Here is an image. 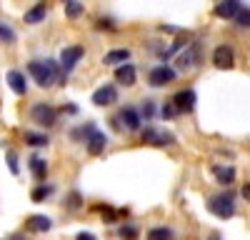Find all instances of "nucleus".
Returning a JSON list of instances; mask_svg holds the SVG:
<instances>
[{
	"label": "nucleus",
	"mask_w": 250,
	"mask_h": 240,
	"mask_svg": "<svg viewBox=\"0 0 250 240\" xmlns=\"http://www.w3.org/2000/svg\"><path fill=\"white\" fill-rule=\"evenodd\" d=\"M28 73L35 78L40 88H50L55 80H62L55 60H33V63H28Z\"/></svg>",
	"instance_id": "obj_1"
},
{
	"label": "nucleus",
	"mask_w": 250,
	"mask_h": 240,
	"mask_svg": "<svg viewBox=\"0 0 250 240\" xmlns=\"http://www.w3.org/2000/svg\"><path fill=\"white\" fill-rule=\"evenodd\" d=\"M208 210H210L215 218H220V220L233 218V215H235V200H233V193L223 190V193L210 195V198H208Z\"/></svg>",
	"instance_id": "obj_2"
},
{
	"label": "nucleus",
	"mask_w": 250,
	"mask_h": 240,
	"mask_svg": "<svg viewBox=\"0 0 250 240\" xmlns=\"http://www.w3.org/2000/svg\"><path fill=\"white\" fill-rule=\"evenodd\" d=\"M83 135H85V145H88V153L90 155H100L108 145V135L100 133L93 123H88V128H83Z\"/></svg>",
	"instance_id": "obj_3"
},
{
	"label": "nucleus",
	"mask_w": 250,
	"mask_h": 240,
	"mask_svg": "<svg viewBox=\"0 0 250 240\" xmlns=\"http://www.w3.org/2000/svg\"><path fill=\"white\" fill-rule=\"evenodd\" d=\"M83 55H85L83 45H68L65 50H62V53H60V65H58V68L62 70V75L68 78V73L80 63V58H83Z\"/></svg>",
	"instance_id": "obj_4"
},
{
	"label": "nucleus",
	"mask_w": 250,
	"mask_h": 240,
	"mask_svg": "<svg viewBox=\"0 0 250 240\" xmlns=\"http://www.w3.org/2000/svg\"><path fill=\"white\" fill-rule=\"evenodd\" d=\"M30 115H33V120H35L38 125H45V128H50V125L58 123V113L48 103H35L33 110H30Z\"/></svg>",
	"instance_id": "obj_5"
},
{
	"label": "nucleus",
	"mask_w": 250,
	"mask_h": 240,
	"mask_svg": "<svg viewBox=\"0 0 250 240\" xmlns=\"http://www.w3.org/2000/svg\"><path fill=\"white\" fill-rule=\"evenodd\" d=\"M170 105H175V108H173L175 115H178V113H193V110H195V90H193V88H185V90L175 93V98H173Z\"/></svg>",
	"instance_id": "obj_6"
},
{
	"label": "nucleus",
	"mask_w": 250,
	"mask_h": 240,
	"mask_svg": "<svg viewBox=\"0 0 250 240\" xmlns=\"http://www.w3.org/2000/svg\"><path fill=\"white\" fill-rule=\"evenodd\" d=\"M175 78H178V73H175L170 65H155V68L150 70V75H148V80H150V85H153V88L168 85V83H173Z\"/></svg>",
	"instance_id": "obj_7"
},
{
	"label": "nucleus",
	"mask_w": 250,
	"mask_h": 240,
	"mask_svg": "<svg viewBox=\"0 0 250 240\" xmlns=\"http://www.w3.org/2000/svg\"><path fill=\"white\" fill-rule=\"evenodd\" d=\"M143 143H148V145H160V148H165V145H173V143H175V138H173L170 133H160L158 128L148 125V128L143 130Z\"/></svg>",
	"instance_id": "obj_8"
},
{
	"label": "nucleus",
	"mask_w": 250,
	"mask_h": 240,
	"mask_svg": "<svg viewBox=\"0 0 250 240\" xmlns=\"http://www.w3.org/2000/svg\"><path fill=\"white\" fill-rule=\"evenodd\" d=\"M213 63H215V68H220V70H230V68L235 65V53H233V48H230V45H218L215 53H213Z\"/></svg>",
	"instance_id": "obj_9"
},
{
	"label": "nucleus",
	"mask_w": 250,
	"mask_h": 240,
	"mask_svg": "<svg viewBox=\"0 0 250 240\" xmlns=\"http://www.w3.org/2000/svg\"><path fill=\"white\" fill-rule=\"evenodd\" d=\"M118 100V88L115 85H100L95 93H93V105H98V108H105V105H113Z\"/></svg>",
	"instance_id": "obj_10"
},
{
	"label": "nucleus",
	"mask_w": 250,
	"mask_h": 240,
	"mask_svg": "<svg viewBox=\"0 0 250 240\" xmlns=\"http://www.w3.org/2000/svg\"><path fill=\"white\" fill-rule=\"evenodd\" d=\"M115 123H120L118 128H125V130H130V133H133V130L140 128V113H138L135 108H123Z\"/></svg>",
	"instance_id": "obj_11"
},
{
	"label": "nucleus",
	"mask_w": 250,
	"mask_h": 240,
	"mask_svg": "<svg viewBox=\"0 0 250 240\" xmlns=\"http://www.w3.org/2000/svg\"><path fill=\"white\" fill-rule=\"evenodd\" d=\"M135 78H138V73H135V65H130V63H123V65L115 68V80H118V85L133 88V85H135Z\"/></svg>",
	"instance_id": "obj_12"
},
{
	"label": "nucleus",
	"mask_w": 250,
	"mask_h": 240,
	"mask_svg": "<svg viewBox=\"0 0 250 240\" xmlns=\"http://www.w3.org/2000/svg\"><path fill=\"white\" fill-rule=\"evenodd\" d=\"M8 85L15 95H25L28 93V83H25V75L20 70H10L8 73Z\"/></svg>",
	"instance_id": "obj_13"
},
{
	"label": "nucleus",
	"mask_w": 250,
	"mask_h": 240,
	"mask_svg": "<svg viewBox=\"0 0 250 240\" xmlns=\"http://www.w3.org/2000/svg\"><path fill=\"white\" fill-rule=\"evenodd\" d=\"M195 60H198V45H185V53H180V58H178V68L190 70V68H195Z\"/></svg>",
	"instance_id": "obj_14"
},
{
	"label": "nucleus",
	"mask_w": 250,
	"mask_h": 240,
	"mask_svg": "<svg viewBox=\"0 0 250 240\" xmlns=\"http://www.w3.org/2000/svg\"><path fill=\"white\" fill-rule=\"evenodd\" d=\"M240 5H243V3H238V0H225V3H218V5L213 8V13H215L218 18H235V13L240 10Z\"/></svg>",
	"instance_id": "obj_15"
},
{
	"label": "nucleus",
	"mask_w": 250,
	"mask_h": 240,
	"mask_svg": "<svg viewBox=\"0 0 250 240\" xmlns=\"http://www.w3.org/2000/svg\"><path fill=\"white\" fill-rule=\"evenodd\" d=\"M28 228L35 230V233H48L53 228V220L48 215H30L28 218Z\"/></svg>",
	"instance_id": "obj_16"
},
{
	"label": "nucleus",
	"mask_w": 250,
	"mask_h": 240,
	"mask_svg": "<svg viewBox=\"0 0 250 240\" xmlns=\"http://www.w3.org/2000/svg\"><path fill=\"white\" fill-rule=\"evenodd\" d=\"M213 175H215V180L220 185H230L233 180H235V170L230 168V165H213Z\"/></svg>",
	"instance_id": "obj_17"
},
{
	"label": "nucleus",
	"mask_w": 250,
	"mask_h": 240,
	"mask_svg": "<svg viewBox=\"0 0 250 240\" xmlns=\"http://www.w3.org/2000/svg\"><path fill=\"white\" fill-rule=\"evenodd\" d=\"M23 138H25V145H30V148H45V145L50 143V138H48L45 133H33V130H28Z\"/></svg>",
	"instance_id": "obj_18"
},
{
	"label": "nucleus",
	"mask_w": 250,
	"mask_h": 240,
	"mask_svg": "<svg viewBox=\"0 0 250 240\" xmlns=\"http://www.w3.org/2000/svg\"><path fill=\"white\" fill-rule=\"evenodd\" d=\"M45 15H48V8H45L43 3H38L33 10L25 13V23H28V25H35V23H40V20H45Z\"/></svg>",
	"instance_id": "obj_19"
},
{
	"label": "nucleus",
	"mask_w": 250,
	"mask_h": 240,
	"mask_svg": "<svg viewBox=\"0 0 250 240\" xmlns=\"http://www.w3.org/2000/svg\"><path fill=\"white\" fill-rule=\"evenodd\" d=\"M128 58H130V50H110L105 55V65H123V63H128Z\"/></svg>",
	"instance_id": "obj_20"
},
{
	"label": "nucleus",
	"mask_w": 250,
	"mask_h": 240,
	"mask_svg": "<svg viewBox=\"0 0 250 240\" xmlns=\"http://www.w3.org/2000/svg\"><path fill=\"white\" fill-rule=\"evenodd\" d=\"M30 170H33L35 180H43L45 173H48V163H45L43 158H30Z\"/></svg>",
	"instance_id": "obj_21"
},
{
	"label": "nucleus",
	"mask_w": 250,
	"mask_h": 240,
	"mask_svg": "<svg viewBox=\"0 0 250 240\" xmlns=\"http://www.w3.org/2000/svg\"><path fill=\"white\" fill-rule=\"evenodd\" d=\"M148 240H173V230L165 225L153 228V230H148Z\"/></svg>",
	"instance_id": "obj_22"
},
{
	"label": "nucleus",
	"mask_w": 250,
	"mask_h": 240,
	"mask_svg": "<svg viewBox=\"0 0 250 240\" xmlns=\"http://www.w3.org/2000/svg\"><path fill=\"white\" fill-rule=\"evenodd\" d=\"M83 10H85V5L78 3V0H68L65 3V15L68 18H78V15H83Z\"/></svg>",
	"instance_id": "obj_23"
},
{
	"label": "nucleus",
	"mask_w": 250,
	"mask_h": 240,
	"mask_svg": "<svg viewBox=\"0 0 250 240\" xmlns=\"http://www.w3.org/2000/svg\"><path fill=\"white\" fill-rule=\"evenodd\" d=\"M0 43H15V33L5 23H0Z\"/></svg>",
	"instance_id": "obj_24"
},
{
	"label": "nucleus",
	"mask_w": 250,
	"mask_h": 240,
	"mask_svg": "<svg viewBox=\"0 0 250 240\" xmlns=\"http://www.w3.org/2000/svg\"><path fill=\"white\" fill-rule=\"evenodd\" d=\"M118 235H120L123 240H135V238H138V230H135V225H120Z\"/></svg>",
	"instance_id": "obj_25"
},
{
	"label": "nucleus",
	"mask_w": 250,
	"mask_h": 240,
	"mask_svg": "<svg viewBox=\"0 0 250 240\" xmlns=\"http://www.w3.org/2000/svg\"><path fill=\"white\" fill-rule=\"evenodd\" d=\"M235 20H238V25L248 28V23H250V13H248V3H245V5H240V10L235 13Z\"/></svg>",
	"instance_id": "obj_26"
},
{
	"label": "nucleus",
	"mask_w": 250,
	"mask_h": 240,
	"mask_svg": "<svg viewBox=\"0 0 250 240\" xmlns=\"http://www.w3.org/2000/svg\"><path fill=\"white\" fill-rule=\"evenodd\" d=\"M50 193H53V188H45V185H38V188L33 190V195H30V198L35 200V203H40V200H45V198H48Z\"/></svg>",
	"instance_id": "obj_27"
},
{
	"label": "nucleus",
	"mask_w": 250,
	"mask_h": 240,
	"mask_svg": "<svg viewBox=\"0 0 250 240\" xmlns=\"http://www.w3.org/2000/svg\"><path fill=\"white\" fill-rule=\"evenodd\" d=\"M5 158H8V168H10V173H13V175H18V173H20V165H18V155H15L13 150H8V153H5Z\"/></svg>",
	"instance_id": "obj_28"
},
{
	"label": "nucleus",
	"mask_w": 250,
	"mask_h": 240,
	"mask_svg": "<svg viewBox=\"0 0 250 240\" xmlns=\"http://www.w3.org/2000/svg\"><path fill=\"white\" fill-rule=\"evenodd\" d=\"M143 115L148 118V120L155 115V103H153V100H145V103H143Z\"/></svg>",
	"instance_id": "obj_29"
},
{
	"label": "nucleus",
	"mask_w": 250,
	"mask_h": 240,
	"mask_svg": "<svg viewBox=\"0 0 250 240\" xmlns=\"http://www.w3.org/2000/svg\"><path fill=\"white\" fill-rule=\"evenodd\" d=\"M68 208H70V210H78V208H80V195H78V193H73V195H70Z\"/></svg>",
	"instance_id": "obj_30"
},
{
	"label": "nucleus",
	"mask_w": 250,
	"mask_h": 240,
	"mask_svg": "<svg viewBox=\"0 0 250 240\" xmlns=\"http://www.w3.org/2000/svg\"><path fill=\"white\" fill-rule=\"evenodd\" d=\"M160 115H163V118H173V115H175L173 105H170V103H165V105L160 108Z\"/></svg>",
	"instance_id": "obj_31"
},
{
	"label": "nucleus",
	"mask_w": 250,
	"mask_h": 240,
	"mask_svg": "<svg viewBox=\"0 0 250 240\" xmlns=\"http://www.w3.org/2000/svg\"><path fill=\"white\" fill-rule=\"evenodd\" d=\"M75 240H98V238H95L93 233H88V230H83V233L75 235Z\"/></svg>",
	"instance_id": "obj_32"
},
{
	"label": "nucleus",
	"mask_w": 250,
	"mask_h": 240,
	"mask_svg": "<svg viewBox=\"0 0 250 240\" xmlns=\"http://www.w3.org/2000/svg\"><path fill=\"white\" fill-rule=\"evenodd\" d=\"M243 198L250 200V188H248V183H245V188H243Z\"/></svg>",
	"instance_id": "obj_33"
},
{
	"label": "nucleus",
	"mask_w": 250,
	"mask_h": 240,
	"mask_svg": "<svg viewBox=\"0 0 250 240\" xmlns=\"http://www.w3.org/2000/svg\"><path fill=\"white\" fill-rule=\"evenodd\" d=\"M208 240H223V238H220V233H213V235L208 238Z\"/></svg>",
	"instance_id": "obj_34"
}]
</instances>
